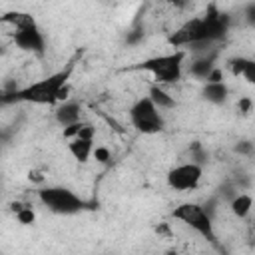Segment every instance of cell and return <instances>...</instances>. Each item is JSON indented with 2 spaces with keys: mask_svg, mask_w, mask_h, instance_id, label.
Segmentation results:
<instances>
[{
  "mask_svg": "<svg viewBox=\"0 0 255 255\" xmlns=\"http://www.w3.org/2000/svg\"><path fill=\"white\" fill-rule=\"evenodd\" d=\"M72 68H74V64L70 62L64 70H58V72H54L38 82H32L24 88L4 90L2 104L8 106V104L24 102V104H36V106H52L56 102L68 100V94H70L68 80H70Z\"/></svg>",
  "mask_w": 255,
  "mask_h": 255,
  "instance_id": "1",
  "label": "cell"
},
{
  "mask_svg": "<svg viewBox=\"0 0 255 255\" xmlns=\"http://www.w3.org/2000/svg\"><path fill=\"white\" fill-rule=\"evenodd\" d=\"M2 24L12 28V42L18 50L30 52L34 56H44L46 52V38L38 28V22L32 14L12 10L2 16Z\"/></svg>",
  "mask_w": 255,
  "mask_h": 255,
  "instance_id": "2",
  "label": "cell"
},
{
  "mask_svg": "<svg viewBox=\"0 0 255 255\" xmlns=\"http://www.w3.org/2000/svg\"><path fill=\"white\" fill-rule=\"evenodd\" d=\"M185 58H187L185 50H175V52H169V54L147 58L141 64H137L135 70L149 72L155 84L173 86L181 80V76L185 72Z\"/></svg>",
  "mask_w": 255,
  "mask_h": 255,
  "instance_id": "3",
  "label": "cell"
},
{
  "mask_svg": "<svg viewBox=\"0 0 255 255\" xmlns=\"http://www.w3.org/2000/svg\"><path fill=\"white\" fill-rule=\"evenodd\" d=\"M171 215H173V219L181 221L183 225H187L189 229L199 233L205 241H209L213 245L217 243V235L213 229V217L207 213L205 205L195 203V201H185V203H179L171 211Z\"/></svg>",
  "mask_w": 255,
  "mask_h": 255,
  "instance_id": "4",
  "label": "cell"
},
{
  "mask_svg": "<svg viewBox=\"0 0 255 255\" xmlns=\"http://www.w3.org/2000/svg\"><path fill=\"white\" fill-rule=\"evenodd\" d=\"M38 199L44 207H48L52 213H58V215H74L88 207V203L80 195H76L72 189L60 187V185L42 187L38 191Z\"/></svg>",
  "mask_w": 255,
  "mask_h": 255,
  "instance_id": "5",
  "label": "cell"
},
{
  "mask_svg": "<svg viewBox=\"0 0 255 255\" xmlns=\"http://www.w3.org/2000/svg\"><path fill=\"white\" fill-rule=\"evenodd\" d=\"M129 122L131 126L139 131V133H145V135H151V133H159L165 126V120L161 116V110L151 102L149 96H143L139 100H135L129 108Z\"/></svg>",
  "mask_w": 255,
  "mask_h": 255,
  "instance_id": "6",
  "label": "cell"
},
{
  "mask_svg": "<svg viewBox=\"0 0 255 255\" xmlns=\"http://www.w3.org/2000/svg\"><path fill=\"white\" fill-rule=\"evenodd\" d=\"M203 177V165L195 161H185L167 171V185L173 191H193L199 187Z\"/></svg>",
  "mask_w": 255,
  "mask_h": 255,
  "instance_id": "7",
  "label": "cell"
},
{
  "mask_svg": "<svg viewBox=\"0 0 255 255\" xmlns=\"http://www.w3.org/2000/svg\"><path fill=\"white\" fill-rule=\"evenodd\" d=\"M217 56H219V48H213V50H209V52L195 54L193 60H191L189 66H187V74L193 76V78H197V80H201V82H205L207 76L211 74V70L217 66V64H215V62H217Z\"/></svg>",
  "mask_w": 255,
  "mask_h": 255,
  "instance_id": "8",
  "label": "cell"
},
{
  "mask_svg": "<svg viewBox=\"0 0 255 255\" xmlns=\"http://www.w3.org/2000/svg\"><path fill=\"white\" fill-rule=\"evenodd\" d=\"M82 120V106L74 100H64L58 108H56V122L62 128H68L76 122Z\"/></svg>",
  "mask_w": 255,
  "mask_h": 255,
  "instance_id": "9",
  "label": "cell"
},
{
  "mask_svg": "<svg viewBox=\"0 0 255 255\" xmlns=\"http://www.w3.org/2000/svg\"><path fill=\"white\" fill-rule=\"evenodd\" d=\"M201 96L209 102V104H215V106H221L227 102L229 98V88L225 82H205L203 84V90H201Z\"/></svg>",
  "mask_w": 255,
  "mask_h": 255,
  "instance_id": "10",
  "label": "cell"
},
{
  "mask_svg": "<svg viewBox=\"0 0 255 255\" xmlns=\"http://www.w3.org/2000/svg\"><path fill=\"white\" fill-rule=\"evenodd\" d=\"M70 153L74 155L76 161L86 163L90 159V155L94 153V139H86V137H72L68 143Z\"/></svg>",
  "mask_w": 255,
  "mask_h": 255,
  "instance_id": "11",
  "label": "cell"
},
{
  "mask_svg": "<svg viewBox=\"0 0 255 255\" xmlns=\"http://www.w3.org/2000/svg\"><path fill=\"white\" fill-rule=\"evenodd\" d=\"M147 96L151 98V102L159 108V110H171V108H175V98L165 90V86H161V84H151L149 86V90H147Z\"/></svg>",
  "mask_w": 255,
  "mask_h": 255,
  "instance_id": "12",
  "label": "cell"
},
{
  "mask_svg": "<svg viewBox=\"0 0 255 255\" xmlns=\"http://www.w3.org/2000/svg\"><path fill=\"white\" fill-rule=\"evenodd\" d=\"M251 207H253V197H251L249 193H237V195L229 201V209H231V213H233L237 219H245V217L249 215Z\"/></svg>",
  "mask_w": 255,
  "mask_h": 255,
  "instance_id": "13",
  "label": "cell"
},
{
  "mask_svg": "<svg viewBox=\"0 0 255 255\" xmlns=\"http://www.w3.org/2000/svg\"><path fill=\"white\" fill-rule=\"evenodd\" d=\"M247 60H249V58H245V56H233V58H229V60H227V70H229V74L235 76V78H239V76L243 74L245 66H247Z\"/></svg>",
  "mask_w": 255,
  "mask_h": 255,
  "instance_id": "14",
  "label": "cell"
},
{
  "mask_svg": "<svg viewBox=\"0 0 255 255\" xmlns=\"http://www.w3.org/2000/svg\"><path fill=\"white\" fill-rule=\"evenodd\" d=\"M189 155H191L189 161H195V163H199V165H203L205 159H207V151L203 149V145H201L199 141H193V143L189 145Z\"/></svg>",
  "mask_w": 255,
  "mask_h": 255,
  "instance_id": "15",
  "label": "cell"
},
{
  "mask_svg": "<svg viewBox=\"0 0 255 255\" xmlns=\"http://www.w3.org/2000/svg\"><path fill=\"white\" fill-rule=\"evenodd\" d=\"M16 213V219H18V223H22V225H32L34 223V219H36V213L32 211V207L30 205H22L18 211H14Z\"/></svg>",
  "mask_w": 255,
  "mask_h": 255,
  "instance_id": "16",
  "label": "cell"
},
{
  "mask_svg": "<svg viewBox=\"0 0 255 255\" xmlns=\"http://www.w3.org/2000/svg\"><path fill=\"white\" fill-rule=\"evenodd\" d=\"M141 40H143V26H135L126 34V44H129V46H135Z\"/></svg>",
  "mask_w": 255,
  "mask_h": 255,
  "instance_id": "17",
  "label": "cell"
},
{
  "mask_svg": "<svg viewBox=\"0 0 255 255\" xmlns=\"http://www.w3.org/2000/svg\"><path fill=\"white\" fill-rule=\"evenodd\" d=\"M92 155H94V159H96L98 163H108V161L112 159V151H110L106 145H96Z\"/></svg>",
  "mask_w": 255,
  "mask_h": 255,
  "instance_id": "18",
  "label": "cell"
},
{
  "mask_svg": "<svg viewBox=\"0 0 255 255\" xmlns=\"http://www.w3.org/2000/svg\"><path fill=\"white\" fill-rule=\"evenodd\" d=\"M241 78H243L247 84L255 86V60H251V58L247 60V66H245V70H243Z\"/></svg>",
  "mask_w": 255,
  "mask_h": 255,
  "instance_id": "19",
  "label": "cell"
},
{
  "mask_svg": "<svg viewBox=\"0 0 255 255\" xmlns=\"http://www.w3.org/2000/svg\"><path fill=\"white\" fill-rule=\"evenodd\" d=\"M243 20H245L247 26L255 28V2L245 4V8H243Z\"/></svg>",
  "mask_w": 255,
  "mask_h": 255,
  "instance_id": "20",
  "label": "cell"
},
{
  "mask_svg": "<svg viewBox=\"0 0 255 255\" xmlns=\"http://www.w3.org/2000/svg\"><path fill=\"white\" fill-rule=\"evenodd\" d=\"M253 149H255V145L249 139H241L235 143V153H239V155H251Z\"/></svg>",
  "mask_w": 255,
  "mask_h": 255,
  "instance_id": "21",
  "label": "cell"
},
{
  "mask_svg": "<svg viewBox=\"0 0 255 255\" xmlns=\"http://www.w3.org/2000/svg\"><path fill=\"white\" fill-rule=\"evenodd\" d=\"M167 2L175 12H187L193 4V0H167Z\"/></svg>",
  "mask_w": 255,
  "mask_h": 255,
  "instance_id": "22",
  "label": "cell"
},
{
  "mask_svg": "<svg viewBox=\"0 0 255 255\" xmlns=\"http://www.w3.org/2000/svg\"><path fill=\"white\" fill-rule=\"evenodd\" d=\"M237 110H239L243 116H247V114L253 110V100H251V98H247V96L239 98V102H237Z\"/></svg>",
  "mask_w": 255,
  "mask_h": 255,
  "instance_id": "23",
  "label": "cell"
},
{
  "mask_svg": "<svg viewBox=\"0 0 255 255\" xmlns=\"http://www.w3.org/2000/svg\"><path fill=\"white\" fill-rule=\"evenodd\" d=\"M205 82H223V70H221L219 66H215V68L211 70V74L207 76Z\"/></svg>",
  "mask_w": 255,
  "mask_h": 255,
  "instance_id": "24",
  "label": "cell"
},
{
  "mask_svg": "<svg viewBox=\"0 0 255 255\" xmlns=\"http://www.w3.org/2000/svg\"><path fill=\"white\" fill-rule=\"evenodd\" d=\"M30 179H34V181H42L44 177H42L38 171H30Z\"/></svg>",
  "mask_w": 255,
  "mask_h": 255,
  "instance_id": "25",
  "label": "cell"
},
{
  "mask_svg": "<svg viewBox=\"0 0 255 255\" xmlns=\"http://www.w3.org/2000/svg\"><path fill=\"white\" fill-rule=\"evenodd\" d=\"M253 231H255V221H253Z\"/></svg>",
  "mask_w": 255,
  "mask_h": 255,
  "instance_id": "26",
  "label": "cell"
}]
</instances>
